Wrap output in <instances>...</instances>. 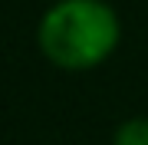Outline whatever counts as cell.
<instances>
[{
	"mask_svg": "<svg viewBox=\"0 0 148 145\" xmlns=\"http://www.w3.org/2000/svg\"><path fill=\"white\" fill-rule=\"evenodd\" d=\"M119 43V16L102 0H59L40 20V49L59 69H92Z\"/></svg>",
	"mask_w": 148,
	"mask_h": 145,
	"instance_id": "obj_1",
	"label": "cell"
},
{
	"mask_svg": "<svg viewBox=\"0 0 148 145\" xmlns=\"http://www.w3.org/2000/svg\"><path fill=\"white\" fill-rule=\"evenodd\" d=\"M115 145H148V119L135 115L115 129Z\"/></svg>",
	"mask_w": 148,
	"mask_h": 145,
	"instance_id": "obj_2",
	"label": "cell"
}]
</instances>
